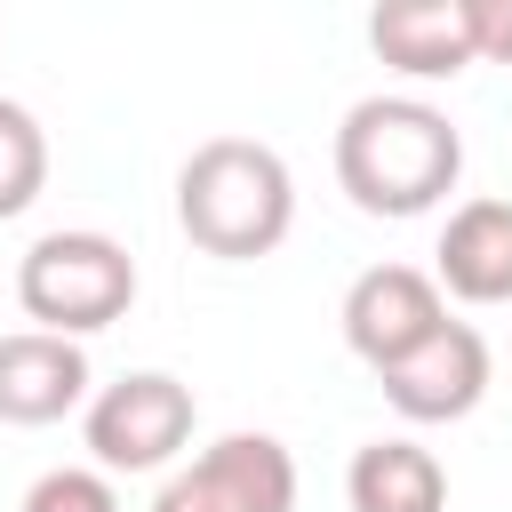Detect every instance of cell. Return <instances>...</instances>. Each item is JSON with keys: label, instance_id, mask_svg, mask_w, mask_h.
Instances as JSON below:
<instances>
[{"label": "cell", "instance_id": "obj_1", "mask_svg": "<svg viewBox=\"0 0 512 512\" xmlns=\"http://www.w3.org/2000/svg\"><path fill=\"white\" fill-rule=\"evenodd\" d=\"M464 136L424 96H360L336 120V184L360 216H424L456 192Z\"/></svg>", "mask_w": 512, "mask_h": 512}, {"label": "cell", "instance_id": "obj_2", "mask_svg": "<svg viewBox=\"0 0 512 512\" xmlns=\"http://www.w3.org/2000/svg\"><path fill=\"white\" fill-rule=\"evenodd\" d=\"M176 224L200 256H224V264L272 256L296 224V176L256 136H208L176 168Z\"/></svg>", "mask_w": 512, "mask_h": 512}, {"label": "cell", "instance_id": "obj_3", "mask_svg": "<svg viewBox=\"0 0 512 512\" xmlns=\"http://www.w3.org/2000/svg\"><path fill=\"white\" fill-rule=\"evenodd\" d=\"M16 304L48 336H96L136 304V256L112 232H40L16 256Z\"/></svg>", "mask_w": 512, "mask_h": 512}, {"label": "cell", "instance_id": "obj_4", "mask_svg": "<svg viewBox=\"0 0 512 512\" xmlns=\"http://www.w3.org/2000/svg\"><path fill=\"white\" fill-rule=\"evenodd\" d=\"M192 384L184 376H168V368H128L120 384H104V392H88V408H80V440H88V456H96V472L112 480V472H168L176 456H184V440H192Z\"/></svg>", "mask_w": 512, "mask_h": 512}, {"label": "cell", "instance_id": "obj_5", "mask_svg": "<svg viewBox=\"0 0 512 512\" xmlns=\"http://www.w3.org/2000/svg\"><path fill=\"white\" fill-rule=\"evenodd\" d=\"M152 512H296V456L272 432H224L160 480Z\"/></svg>", "mask_w": 512, "mask_h": 512}, {"label": "cell", "instance_id": "obj_6", "mask_svg": "<svg viewBox=\"0 0 512 512\" xmlns=\"http://www.w3.org/2000/svg\"><path fill=\"white\" fill-rule=\"evenodd\" d=\"M344 344L384 376L392 360H408L440 320H448V296H440V280L432 272H416V264H368L352 288H344Z\"/></svg>", "mask_w": 512, "mask_h": 512}, {"label": "cell", "instance_id": "obj_7", "mask_svg": "<svg viewBox=\"0 0 512 512\" xmlns=\"http://www.w3.org/2000/svg\"><path fill=\"white\" fill-rule=\"evenodd\" d=\"M488 336L472 328V320H440L408 360H392L376 384H384V400L408 416V424H456V416H472L480 400H488Z\"/></svg>", "mask_w": 512, "mask_h": 512}, {"label": "cell", "instance_id": "obj_8", "mask_svg": "<svg viewBox=\"0 0 512 512\" xmlns=\"http://www.w3.org/2000/svg\"><path fill=\"white\" fill-rule=\"evenodd\" d=\"M88 352L72 336H48V328H8L0 336V424H64L72 408H88Z\"/></svg>", "mask_w": 512, "mask_h": 512}, {"label": "cell", "instance_id": "obj_9", "mask_svg": "<svg viewBox=\"0 0 512 512\" xmlns=\"http://www.w3.org/2000/svg\"><path fill=\"white\" fill-rule=\"evenodd\" d=\"M432 280L456 304H512V200L480 192V200L448 208L440 248H432Z\"/></svg>", "mask_w": 512, "mask_h": 512}, {"label": "cell", "instance_id": "obj_10", "mask_svg": "<svg viewBox=\"0 0 512 512\" xmlns=\"http://www.w3.org/2000/svg\"><path fill=\"white\" fill-rule=\"evenodd\" d=\"M368 48L408 80H456L464 64H480L464 0H384L368 16Z\"/></svg>", "mask_w": 512, "mask_h": 512}, {"label": "cell", "instance_id": "obj_11", "mask_svg": "<svg viewBox=\"0 0 512 512\" xmlns=\"http://www.w3.org/2000/svg\"><path fill=\"white\" fill-rule=\"evenodd\" d=\"M344 496H352V512H448V464L424 440L392 432V440L352 448Z\"/></svg>", "mask_w": 512, "mask_h": 512}, {"label": "cell", "instance_id": "obj_12", "mask_svg": "<svg viewBox=\"0 0 512 512\" xmlns=\"http://www.w3.org/2000/svg\"><path fill=\"white\" fill-rule=\"evenodd\" d=\"M40 184H48V136L16 96H0V224L24 216L40 200Z\"/></svg>", "mask_w": 512, "mask_h": 512}, {"label": "cell", "instance_id": "obj_13", "mask_svg": "<svg viewBox=\"0 0 512 512\" xmlns=\"http://www.w3.org/2000/svg\"><path fill=\"white\" fill-rule=\"evenodd\" d=\"M24 512H120V488L96 464H56L24 488Z\"/></svg>", "mask_w": 512, "mask_h": 512}, {"label": "cell", "instance_id": "obj_14", "mask_svg": "<svg viewBox=\"0 0 512 512\" xmlns=\"http://www.w3.org/2000/svg\"><path fill=\"white\" fill-rule=\"evenodd\" d=\"M464 24L480 64H512V0H464Z\"/></svg>", "mask_w": 512, "mask_h": 512}]
</instances>
